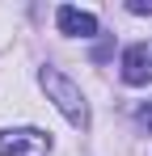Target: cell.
<instances>
[{
  "label": "cell",
  "instance_id": "3957f363",
  "mask_svg": "<svg viewBox=\"0 0 152 156\" xmlns=\"http://www.w3.org/2000/svg\"><path fill=\"white\" fill-rule=\"evenodd\" d=\"M123 80L127 84H148L152 80V51L144 47V42H135V47H127L123 51Z\"/></svg>",
  "mask_w": 152,
  "mask_h": 156
},
{
  "label": "cell",
  "instance_id": "5b68a950",
  "mask_svg": "<svg viewBox=\"0 0 152 156\" xmlns=\"http://www.w3.org/2000/svg\"><path fill=\"white\" fill-rule=\"evenodd\" d=\"M127 9H131V13H152V0H131Z\"/></svg>",
  "mask_w": 152,
  "mask_h": 156
},
{
  "label": "cell",
  "instance_id": "6da1fadb",
  "mask_svg": "<svg viewBox=\"0 0 152 156\" xmlns=\"http://www.w3.org/2000/svg\"><path fill=\"white\" fill-rule=\"evenodd\" d=\"M38 80H42L47 97L59 105V114H63V118H68L76 131H85V127H89V105H85V93H80L72 80L59 72V68H42V76H38Z\"/></svg>",
  "mask_w": 152,
  "mask_h": 156
},
{
  "label": "cell",
  "instance_id": "7a4b0ae2",
  "mask_svg": "<svg viewBox=\"0 0 152 156\" xmlns=\"http://www.w3.org/2000/svg\"><path fill=\"white\" fill-rule=\"evenodd\" d=\"M47 148H51V135L47 131H34V127L4 131L0 135V156H47Z\"/></svg>",
  "mask_w": 152,
  "mask_h": 156
},
{
  "label": "cell",
  "instance_id": "8992f818",
  "mask_svg": "<svg viewBox=\"0 0 152 156\" xmlns=\"http://www.w3.org/2000/svg\"><path fill=\"white\" fill-rule=\"evenodd\" d=\"M135 118H139V127H148V131H152V110H148V105H144V110H139Z\"/></svg>",
  "mask_w": 152,
  "mask_h": 156
},
{
  "label": "cell",
  "instance_id": "277c9868",
  "mask_svg": "<svg viewBox=\"0 0 152 156\" xmlns=\"http://www.w3.org/2000/svg\"><path fill=\"white\" fill-rule=\"evenodd\" d=\"M55 21H59L63 34H72V38H93V34H97V17L85 13V9H72V4H63V9L55 13Z\"/></svg>",
  "mask_w": 152,
  "mask_h": 156
}]
</instances>
